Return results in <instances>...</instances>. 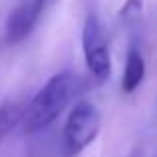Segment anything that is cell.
I'll return each instance as SVG.
<instances>
[{
    "instance_id": "5",
    "label": "cell",
    "mask_w": 157,
    "mask_h": 157,
    "mask_svg": "<svg viewBox=\"0 0 157 157\" xmlns=\"http://www.w3.org/2000/svg\"><path fill=\"white\" fill-rule=\"evenodd\" d=\"M143 76H145V60L137 44H131L125 56V70L121 78V90L125 94H133L141 86Z\"/></svg>"
},
{
    "instance_id": "4",
    "label": "cell",
    "mask_w": 157,
    "mask_h": 157,
    "mask_svg": "<svg viewBox=\"0 0 157 157\" xmlns=\"http://www.w3.org/2000/svg\"><path fill=\"white\" fill-rule=\"evenodd\" d=\"M54 2L56 0H24L22 4H18L6 20V28H4L6 42L20 44L22 40H26Z\"/></svg>"
},
{
    "instance_id": "6",
    "label": "cell",
    "mask_w": 157,
    "mask_h": 157,
    "mask_svg": "<svg viewBox=\"0 0 157 157\" xmlns=\"http://www.w3.org/2000/svg\"><path fill=\"white\" fill-rule=\"evenodd\" d=\"M24 107H26V104L16 98H6L0 104V147L6 141L8 135L14 131V127L22 121Z\"/></svg>"
},
{
    "instance_id": "1",
    "label": "cell",
    "mask_w": 157,
    "mask_h": 157,
    "mask_svg": "<svg viewBox=\"0 0 157 157\" xmlns=\"http://www.w3.org/2000/svg\"><path fill=\"white\" fill-rule=\"evenodd\" d=\"M82 88H84L82 78L76 72L64 70V72L54 74L30 100V104H26L24 107V133L32 135L48 127L68 107L70 101L82 92Z\"/></svg>"
},
{
    "instance_id": "7",
    "label": "cell",
    "mask_w": 157,
    "mask_h": 157,
    "mask_svg": "<svg viewBox=\"0 0 157 157\" xmlns=\"http://www.w3.org/2000/svg\"><path fill=\"white\" fill-rule=\"evenodd\" d=\"M143 8V0H127L125 6L121 8V20L125 24H131L139 18V12Z\"/></svg>"
},
{
    "instance_id": "3",
    "label": "cell",
    "mask_w": 157,
    "mask_h": 157,
    "mask_svg": "<svg viewBox=\"0 0 157 157\" xmlns=\"http://www.w3.org/2000/svg\"><path fill=\"white\" fill-rule=\"evenodd\" d=\"M101 127V113L92 101H78L68 115L64 127V145L70 157L80 155L96 141Z\"/></svg>"
},
{
    "instance_id": "2",
    "label": "cell",
    "mask_w": 157,
    "mask_h": 157,
    "mask_svg": "<svg viewBox=\"0 0 157 157\" xmlns=\"http://www.w3.org/2000/svg\"><path fill=\"white\" fill-rule=\"evenodd\" d=\"M82 50L90 76L100 84L105 82L111 76V54L104 24L96 10H90L86 14L82 28Z\"/></svg>"
}]
</instances>
